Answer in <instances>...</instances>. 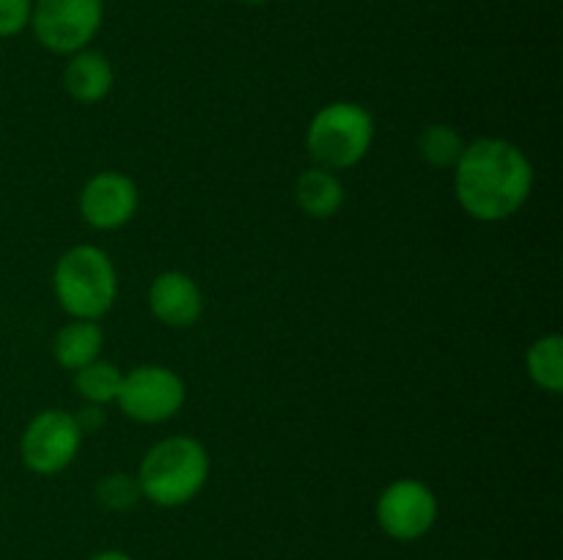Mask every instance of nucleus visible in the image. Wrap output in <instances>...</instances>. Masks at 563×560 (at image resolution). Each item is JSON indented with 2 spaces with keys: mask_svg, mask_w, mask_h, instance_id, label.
I'll list each match as a JSON object with an SVG mask.
<instances>
[{
  "mask_svg": "<svg viewBox=\"0 0 563 560\" xmlns=\"http://www.w3.org/2000/svg\"><path fill=\"white\" fill-rule=\"evenodd\" d=\"M82 432L64 410H44L22 432V461L36 475H58L75 461Z\"/></svg>",
  "mask_w": 563,
  "mask_h": 560,
  "instance_id": "obj_7",
  "label": "nucleus"
},
{
  "mask_svg": "<svg viewBox=\"0 0 563 560\" xmlns=\"http://www.w3.org/2000/svg\"><path fill=\"white\" fill-rule=\"evenodd\" d=\"M97 500L99 505H104L108 511H130L132 505L141 500L137 478L121 475V472L102 478V481L97 483Z\"/></svg>",
  "mask_w": 563,
  "mask_h": 560,
  "instance_id": "obj_17",
  "label": "nucleus"
},
{
  "mask_svg": "<svg viewBox=\"0 0 563 560\" xmlns=\"http://www.w3.org/2000/svg\"><path fill=\"white\" fill-rule=\"evenodd\" d=\"M53 289L71 318L97 322L119 296V275L108 253L93 245H75L55 264Z\"/></svg>",
  "mask_w": 563,
  "mask_h": 560,
  "instance_id": "obj_3",
  "label": "nucleus"
},
{
  "mask_svg": "<svg viewBox=\"0 0 563 560\" xmlns=\"http://www.w3.org/2000/svg\"><path fill=\"white\" fill-rule=\"evenodd\" d=\"M374 143V119L357 102H330L308 124L306 146L319 168L346 170L361 163Z\"/></svg>",
  "mask_w": 563,
  "mask_h": 560,
  "instance_id": "obj_4",
  "label": "nucleus"
},
{
  "mask_svg": "<svg viewBox=\"0 0 563 560\" xmlns=\"http://www.w3.org/2000/svg\"><path fill=\"white\" fill-rule=\"evenodd\" d=\"M528 377L548 393L559 395L563 390V338L559 333L542 335L528 346Z\"/></svg>",
  "mask_w": 563,
  "mask_h": 560,
  "instance_id": "obj_14",
  "label": "nucleus"
},
{
  "mask_svg": "<svg viewBox=\"0 0 563 560\" xmlns=\"http://www.w3.org/2000/svg\"><path fill=\"white\" fill-rule=\"evenodd\" d=\"M91 560H135V558L126 552H121V549H102V552L93 555Z\"/></svg>",
  "mask_w": 563,
  "mask_h": 560,
  "instance_id": "obj_19",
  "label": "nucleus"
},
{
  "mask_svg": "<svg viewBox=\"0 0 563 560\" xmlns=\"http://www.w3.org/2000/svg\"><path fill=\"white\" fill-rule=\"evenodd\" d=\"M187 388L176 371L165 366H137L124 373L115 404L137 423H163L179 415Z\"/></svg>",
  "mask_w": 563,
  "mask_h": 560,
  "instance_id": "obj_6",
  "label": "nucleus"
},
{
  "mask_svg": "<svg viewBox=\"0 0 563 560\" xmlns=\"http://www.w3.org/2000/svg\"><path fill=\"white\" fill-rule=\"evenodd\" d=\"M297 206L313 220H328L339 214L344 206V184L335 176V170L328 168H308L297 176L295 184Z\"/></svg>",
  "mask_w": 563,
  "mask_h": 560,
  "instance_id": "obj_12",
  "label": "nucleus"
},
{
  "mask_svg": "<svg viewBox=\"0 0 563 560\" xmlns=\"http://www.w3.org/2000/svg\"><path fill=\"white\" fill-rule=\"evenodd\" d=\"M124 373L108 360H93L86 368L75 371V390L88 401V404H110L119 399V388Z\"/></svg>",
  "mask_w": 563,
  "mask_h": 560,
  "instance_id": "obj_15",
  "label": "nucleus"
},
{
  "mask_svg": "<svg viewBox=\"0 0 563 560\" xmlns=\"http://www.w3.org/2000/svg\"><path fill=\"white\" fill-rule=\"evenodd\" d=\"M533 190V165L520 146L504 137L465 143L454 165L460 206L478 223H500L526 206Z\"/></svg>",
  "mask_w": 563,
  "mask_h": 560,
  "instance_id": "obj_1",
  "label": "nucleus"
},
{
  "mask_svg": "<svg viewBox=\"0 0 563 560\" xmlns=\"http://www.w3.org/2000/svg\"><path fill=\"white\" fill-rule=\"evenodd\" d=\"M240 3H245V5H264V3H269V0H240Z\"/></svg>",
  "mask_w": 563,
  "mask_h": 560,
  "instance_id": "obj_20",
  "label": "nucleus"
},
{
  "mask_svg": "<svg viewBox=\"0 0 563 560\" xmlns=\"http://www.w3.org/2000/svg\"><path fill=\"white\" fill-rule=\"evenodd\" d=\"M113 66L102 53L93 49H80L69 58L64 69V86L75 102L93 104L102 102L113 88Z\"/></svg>",
  "mask_w": 563,
  "mask_h": 560,
  "instance_id": "obj_11",
  "label": "nucleus"
},
{
  "mask_svg": "<svg viewBox=\"0 0 563 560\" xmlns=\"http://www.w3.org/2000/svg\"><path fill=\"white\" fill-rule=\"evenodd\" d=\"M102 344L104 333L97 322L71 318V322L66 324V327H60L58 335H55L53 355L60 368H66V371H80L88 362L99 360Z\"/></svg>",
  "mask_w": 563,
  "mask_h": 560,
  "instance_id": "obj_13",
  "label": "nucleus"
},
{
  "mask_svg": "<svg viewBox=\"0 0 563 560\" xmlns=\"http://www.w3.org/2000/svg\"><path fill=\"white\" fill-rule=\"evenodd\" d=\"M137 212V187L119 170L91 176L80 190V214L91 228L115 231Z\"/></svg>",
  "mask_w": 563,
  "mask_h": 560,
  "instance_id": "obj_9",
  "label": "nucleus"
},
{
  "mask_svg": "<svg viewBox=\"0 0 563 560\" xmlns=\"http://www.w3.org/2000/svg\"><path fill=\"white\" fill-rule=\"evenodd\" d=\"M377 525L394 541H418L438 522V497L416 478H399L385 486L377 497Z\"/></svg>",
  "mask_w": 563,
  "mask_h": 560,
  "instance_id": "obj_8",
  "label": "nucleus"
},
{
  "mask_svg": "<svg viewBox=\"0 0 563 560\" xmlns=\"http://www.w3.org/2000/svg\"><path fill=\"white\" fill-rule=\"evenodd\" d=\"M33 0H0V38H11L31 25Z\"/></svg>",
  "mask_w": 563,
  "mask_h": 560,
  "instance_id": "obj_18",
  "label": "nucleus"
},
{
  "mask_svg": "<svg viewBox=\"0 0 563 560\" xmlns=\"http://www.w3.org/2000/svg\"><path fill=\"white\" fill-rule=\"evenodd\" d=\"M141 497L159 508H181L209 481V453L198 439L168 437L154 445L137 467Z\"/></svg>",
  "mask_w": 563,
  "mask_h": 560,
  "instance_id": "obj_2",
  "label": "nucleus"
},
{
  "mask_svg": "<svg viewBox=\"0 0 563 560\" xmlns=\"http://www.w3.org/2000/svg\"><path fill=\"white\" fill-rule=\"evenodd\" d=\"M462 148H465V141L449 124H429L418 135V154L434 168H454L456 159L462 157Z\"/></svg>",
  "mask_w": 563,
  "mask_h": 560,
  "instance_id": "obj_16",
  "label": "nucleus"
},
{
  "mask_svg": "<svg viewBox=\"0 0 563 560\" xmlns=\"http://www.w3.org/2000/svg\"><path fill=\"white\" fill-rule=\"evenodd\" d=\"M148 307L154 318L174 329L192 327L203 313V294L190 275L168 269L154 278L148 289Z\"/></svg>",
  "mask_w": 563,
  "mask_h": 560,
  "instance_id": "obj_10",
  "label": "nucleus"
},
{
  "mask_svg": "<svg viewBox=\"0 0 563 560\" xmlns=\"http://www.w3.org/2000/svg\"><path fill=\"white\" fill-rule=\"evenodd\" d=\"M102 0H36L31 27L36 42L55 55H75L93 42L102 27Z\"/></svg>",
  "mask_w": 563,
  "mask_h": 560,
  "instance_id": "obj_5",
  "label": "nucleus"
}]
</instances>
